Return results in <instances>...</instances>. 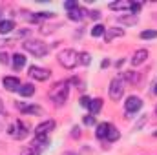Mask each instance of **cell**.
<instances>
[{
	"instance_id": "1",
	"label": "cell",
	"mask_w": 157,
	"mask_h": 155,
	"mask_svg": "<svg viewBox=\"0 0 157 155\" xmlns=\"http://www.w3.org/2000/svg\"><path fill=\"white\" fill-rule=\"evenodd\" d=\"M68 95H70V82H59L51 91H49V99L57 104V106H62L66 100H68Z\"/></svg>"
},
{
	"instance_id": "2",
	"label": "cell",
	"mask_w": 157,
	"mask_h": 155,
	"mask_svg": "<svg viewBox=\"0 0 157 155\" xmlns=\"http://www.w3.org/2000/svg\"><path fill=\"white\" fill-rule=\"evenodd\" d=\"M22 46H24V49H26L28 53H31V55L37 57V59L46 57V55L49 53V47H48L42 40H26Z\"/></svg>"
},
{
	"instance_id": "3",
	"label": "cell",
	"mask_w": 157,
	"mask_h": 155,
	"mask_svg": "<svg viewBox=\"0 0 157 155\" xmlns=\"http://www.w3.org/2000/svg\"><path fill=\"white\" fill-rule=\"evenodd\" d=\"M59 64L66 70H73L78 64V53L75 49H64L59 53Z\"/></svg>"
},
{
	"instance_id": "4",
	"label": "cell",
	"mask_w": 157,
	"mask_h": 155,
	"mask_svg": "<svg viewBox=\"0 0 157 155\" xmlns=\"http://www.w3.org/2000/svg\"><path fill=\"white\" fill-rule=\"evenodd\" d=\"M108 93H110V99L112 100H121L122 99V93H124V80L121 77L113 78L112 82H110V88H108Z\"/></svg>"
},
{
	"instance_id": "5",
	"label": "cell",
	"mask_w": 157,
	"mask_h": 155,
	"mask_svg": "<svg viewBox=\"0 0 157 155\" xmlns=\"http://www.w3.org/2000/svg\"><path fill=\"white\" fill-rule=\"evenodd\" d=\"M7 133L13 137V139H24L26 135H28V126H26V122H22V120H15L11 126H9V130H7Z\"/></svg>"
},
{
	"instance_id": "6",
	"label": "cell",
	"mask_w": 157,
	"mask_h": 155,
	"mask_svg": "<svg viewBox=\"0 0 157 155\" xmlns=\"http://www.w3.org/2000/svg\"><path fill=\"white\" fill-rule=\"evenodd\" d=\"M29 77L39 80V82H44V80H48L51 77V71L46 70V68H40V66H31L29 68Z\"/></svg>"
},
{
	"instance_id": "7",
	"label": "cell",
	"mask_w": 157,
	"mask_h": 155,
	"mask_svg": "<svg viewBox=\"0 0 157 155\" xmlns=\"http://www.w3.org/2000/svg\"><path fill=\"white\" fill-rule=\"evenodd\" d=\"M124 108H126V112H128V113H137V112L143 108V100H141L139 97L132 95V97H128V99H126Z\"/></svg>"
},
{
	"instance_id": "8",
	"label": "cell",
	"mask_w": 157,
	"mask_h": 155,
	"mask_svg": "<svg viewBox=\"0 0 157 155\" xmlns=\"http://www.w3.org/2000/svg\"><path fill=\"white\" fill-rule=\"evenodd\" d=\"M55 130V120H44L39 126H35V135H49V131Z\"/></svg>"
},
{
	"instance_id": "9",
	"label": "cell",
	"mask_w": 157,
	"mask_h": 155,
	"mask_svg": "<svg viewBox=\"0 0 157 155\" xmlns=\"http://www.w3.org/2000/svg\"><path fill=\"white\" fill-rule=\"evenodd\" d=\"M2 84H4V88H6L7 91H18V88L22 86L20 80L17 77H4L2 78Z\"/></svg>"
},
{
	"instance_id": "10",
	"label": "cell",
	"mask_w": 157,
	"mask_h": 155,
	"mask_svg": "<svg viewBox=\"0 0 157 155\" xmlns=\"http://www.w3.org/2000/svg\"><path fill=\"white\" fill-rule=\"evenodd\" d=\"M146 59H148V51L146 49H137L133 53V57H132V64L133 66H141V64L146 62Z\"/></svg>"
},
{
	"instance_id": "11",
	"label": "cell",
	"mask_w": 157,
	"mask_h": 155,
	"mask_svg": "<svg viewBox=\"0 0 157 155\" xmlns=\"http://www.w3.org/2000/svg\"><path fill=\"white\" fill-rule=\"evenodd\" d=\"M33 148H37V150H42V148H46V146H49V135H35V139H33V144H31Z\"/></svg>"
},
{
	"instance_id": "12",
	"label": "cell",
	"mask_w": 157,
	"mask_h": 155,
	"mask_svg": "<svg viewBox=\"0 0 157 155\" xmlns=\"http://www.w3.org/2000/svg\"><path fill=\"white\" fill-rule=\"evenodd\" d=\"M117 37H124V29L110 28V29H106V31H104V40H106V42H112V40L117 39Z\"/></svg>"
},
{
	"instance_id": "13",
	"label": "cell",
	"mask_w": 157,
	"mask_h": 155,
	"mask_svg": "<svg viewBox=\"0 0 157 155\" xmlns=\"http://www.w3.org/2000/svg\"><path fill=\"white\" fill-rule=\"evenodd\" d=\"M11 60H13V70H15V71H20V70L26 66V57H24L22 53H15Z\"/></svg>"
},
{
	"instance_id": "14",
	"label": "cell",
	"mask_w": 157,
	"mask_h": 155,
	"mask_svg": "<svg viewBox=\"0 0 157 155\" xmlns=\"http://www.w3.org/2000/svg\"><path fill=\"white\" fill-rule=\"evenodd\" d=\"M117 22H121L122 26H135L137 22H139V17L137 15H122V17H119L117 18Z\"/></svg>"
},
{
	"instance_id": "15",
	"label": "cell",
	"mask_w": 157,
	"mask_h": 155,
	"mask_svg": "<svg viewBox=\"0 0 157 155\" xmlns=\"http://www.w3.org/2000/svg\"><path fill=\"white\" fill-rule=\"evenodd\" d=\"M17 108L22 112V113H31V115H37L40 113V108L39 106H31V104H24V102H18Z\"/></svg>"
},
{
	"instance_id": "16",
	"label": "cell",
	"mask_w": 157,
	"mask_h": 155,
	"mask_svg": "<svg viewBox=\"0 0 157 155\" xmlns=\"http://www.w3.org/2000/svg\"><path fill=\"white\" fill-rule=\"evenodd\" d=\"M119 137H121L119 130L113 126V124H110V126H108V133H106V141H108V142H115Z\"/></svg>"
},
{
	"instance_id": "17",
	"label": "cell",
	"mask_w": 157,
	"mask_h": 155,
	"mask_svg": "<svg viewBox=\"0 0 157 155\" xmlns=\"http://www.w3.org/2000/svg\"><path fill=\"white\" fill-rule=\"evenodd\" d=\"M15 29V22L13 20H2L0 22V35H7Z\"/></svg>"
},
{
	"instance_id": "18",
	"label": "cell",
	"mask_w": 157,
	"mask_h": 155,
	"mask_svg": "<svg viewBox=\"0 0 157 155\" xmlns=\"http://www.w3.org/2000/svg\"><path fill=\"white\" fill-rule=\"evenodd\" d=\"M68 18H70V20H75V22H80V20L84 18V9H82L80 6L75 7L73 11H70V13H68Z\"/></svg>"
},
{
	"instance_id": "19",
	"label": "cell",
	"mask_w": 157,
	"mask_h": 155,
	"mask_svg": "<svg viewBox=\"0 0 157 155\" xmlns=\"http://www.w3.org/2000/svg\"><path fill=\"white\" fill-rule=\"evenodd\" d=\"M18 93H20V97H31L35 93V86L33 84H22L18 88Z\"/></svg>"
},
{
	"instance_id": "20",
	"label": "cell",
	"mask_w": 157,
	"mask_h": 155,
	"mask_svg": "<svg viewBox=\"0 0 157 155\" xmlns=\"http://www.w3.org/2000/svg\"><path fill=\"white\" fill-rule=\"evenodd\" d=\"M101 108H102V99H91V102H90V112H91L93 115H97V113L101 112Z\"/></svg>"
},
{
	"instance_id": "21",
	"label": "cell",
	"mask_w": 157,
	"mask_h": 155,
	"mask_svg": "<svg viewBox=\"0 0 157 155\" xmlns=\"http://www.w3.org/2000/svg\"><path fill=\"white\" fill-rule=\"evenodd\" d=\"M108 122H101L99 126H97V131H95V135L99 137V139H106V133H108Z\"/></svg>"
},
{
	"instance_id": "22",
	"label": "cell",
	"mask_w": 157,
	"mask_h": 155,
	"mask_svg": "<svg viewBox=\"0 0 157 155\" xmlns=\"http://www.w3.org/2000/svg\"><path fill=\"white\" fill-rule=\"evenodd\" d=\"M78 62H80L82 66H90V62H91V55L86 53V51H80V53H78Z\"/></svg>"
},
{
	"instance_id": "23",
	"label": "cell",
	"mask_w": 157,
	"mask_h": 155,
	"mask_svg": "<svg viewBox=\"0 0 157 155\" xmlns=\"http://www.w3.org/2000/svg\"><path fill=\"white\" fill-rule=\"evenodd\" d=\"M124 78H126L128 82L135 84V82H139V80H141V75H139V73H135V71H126V73H124Z\"/></svg>"
},
{
	"instance_id": "24",
	"label": "cell",
	"mask_w": 157,
	"mask_h": 155,
	"mask_svg": "<svg viewBox=\"0 0 157 155\" xmlns=\"http://www.w3.org/2000/svg\"><path fill=\"white\" fill-rule=\"evenodd\" d=\"M108 7H110V9H113V11H119V9H128V7H130V2H122V0H121V2H113V4H110Z\"/></svg>"
},
{
	"instance_id": "25",
	"label": "cell",
	"mask_w": 157,
	"mask_h": 155,
	"mask_svg": "<svg viewBox=\"0 0 157 155\" xmlns=\"http://www.w3.org/2000/svg\"><path fill=\"white\" fill-rule=\"evenodd\" d=\"M104 31H106V28H104L102 24H97V26H93V29H91V37H104Z\"/></svg>"
},
{
	"instance_id": "26",
	"label": "cell",
	"mask_w": 157,
	"mask_h": 155,
	"mask_svg": "<svg viewBox=\"0 0 157 155\" xmlns=\"http://www.w3.org/2000/svg\"><path fill=\"white\" fill-rule=\"evenodd\" d=\"M143 40H148V39H157V29H146V31H141L139 35Z\"/></svg>"
},
{
	"instance_id": "27",
	"label": "cell",
	"mask_w": 157,
	"mask_h": 155,
	"mask_svg": "<svg viewBox=\"0 0 157 155\" xmlns=\"http://www.w3.org/2000/svg\"><path fill=\"white\" fill-rule=\"evenodd\" d=\"M141 7H143V4H139V2H130V11H132V15H137L139 11H141Z\"/></svg>"
},
{
	"instance_id": "28",
	"label": "cell",
	"mask_w": 157,
	"mask_h": 155,
	"mask_svg": "<svg viewBox=\"0 0 157 155\" xmlns=\"http://www.w3.org/2000/svg\"><path fill=\"white\" fill-rule=\"evenodd\" d=\"M75 7H78V4L77 2H73V0H70V2H64V9L70 13V11H73Z\"/></svg>"
},
{
	"instance_id": "29",
	"label": "cell",
	"mask_w": 157,
	"mask_h": 155,
	"mask_svg": "<svg viewBox=\"0 0 157 155\" xmlns=\"http://www.w3.org/2000/svg\"><path fill=\"white\" fill-rule=\"evenodd\" d=\"M78 102H80V106H82V108H90V102H91V99L84 95V97H82V99H80Z\"/></svg>"
},
{
	"instance_id": "30",
	"label": "cell",
	"mask_w": 157,
	"mask_h": 155,
	"mask_svg": "<svg viewBox=\"0 0 157 155\" xmlns=\"http://www.w3.org/2000/svg\"><path fill=\"white\" fill-rule=\"evenodd\" d=\"M9 55L7 53H4V51H0V64H9Z\"/></svg>"
},
{
	"instance_id": "31",
	"label": "cell",
	"mask_w": 157,
	"mask_h": 155,
	"mask_svg": "<svg viewBox=\"0 0 157 155\" xmlns=\"http://www.w3.org/2000/svg\"><path fill=\"white\" fill-rule=\"evenodd\" d=\"M90 17H91V20H99L101 18V11H90Z\"/></svg>"
},
{
	"instance_id": "32",
	"label": "cell",
	"mask_w": 157,
	"mask_h": 155,
	"mask_svg": "<svg viewBox=\"0 0 157 155\" xmlns=\"http://www.w3.org/2000/svg\"><path fill=\"white\" fill-rule=\"evenodd\" d=\"M93 120H95V117H93V115H86V117H84V124H88V126H90V124H93Z\"/></svg>"
},
{
	"instance_id": "33",
	"label": "cell",
	"mask_w": 157,
	"mask_h": 155,
	"mask_svg": "<svg viewBox=\"0 0 157 155\" xmlns=\"http://www.w3.org/2000/svg\"><path fill=\"white\" fill-rule=\"evenodd\" d=\"M39 153H40V150H37V148H33V146H31V150H29L26 155H39Z\"/></svg>"
},
{
	"instance_id": "34",
	"label": "cell",
	"mask_w": 157,
	"mask_h": 155,
	"mask_svg": "<svg viewBox=\"0 0 157 155\" xmlns=\"http://www.w3.org/2000/svg\"><path fill=\"white\" fill-rule=\"evenodd\" d=\"M78 135H80V130H78V128H73V133H71V137H75V139H77Z\"/></svg>"
},
{
	"instance_id": "35",
	"label": "cell",
	"mask_w": 157,
	"mask_h": 155,
	"mask_svg": "<svg viewBox=\"0 0 157 155\" xmlns=\"http://www.w3.org/2000/svg\"><path fill=\"white\" fill-rule=\"evenodd\" d=\"M110 66V60H102V64H101V68H108Z\"/></svg>"
},
{
	"instance_id": "36",
	"label": "cell",
	"mask_w": 157,
	"mask_h": 155,
	"mask_svg": "<svg viewBox=\"0 0 157 155\" xmlns=\"http://www.w3.org/2000/svg\"><path fill=\"white\" fill-rule=\"evenodd\" d=\"M4 128V113H0V130Z\"/></svg>"
},
{
	"instance_id": "37",
	"label": "cell",
	"mask_w": 157,
	"mask_h": 155,
	"mask_svg": "<svg viewBox=\"0 0 157 155\" xmlns=\"http://www.w3.org/2000/svg\"><path fill=\"white\" fill-rule=\"evenodd\" d=\"M154 93H155V95H157V84H155V88H154Z\"/></svg>"
},
{
	"instance_id": "38",
	"label": "cell",
	"mask_w": 157,
	"mask_h": 155,
	"mask_svg": "<svg viewBox=\"0 0 157 155\" xmlns=\"http://www.w3.org/2000/svg\"><path fill=\"white\" fill-rule=\"evenodd\" d=\"M0 113H2V102H0Z\"/></svg>"
},
{
	"instance_id": "39",
	"label": "cell",
	"mask_w": 157,
	"mask_h": 155,
	"mask_svg": "<svg viewBox=\"0 0 157 155\" xmlns=\"http://www.w3.org/2000/svg\"><path fill=\"white\" fill-rule=\"evenodd\" d=\"M154 135H155V137H157V131H155V133H154Z\"/></svg>"
},
{
	"instance_id": "40",
	"label": "cell",
	"mask_w": 157,
	"mask_h": 155,
	"mask_svg": "<svg viewBox=\"0 0 157 155\" xmlns=\"http://www.w3.org/2000/svg\"><path fill=\"white\" fill-rule=\"evenodd\" d=\"M155 113H157V108H155Z\"/></svg>"
}]
</instances>
